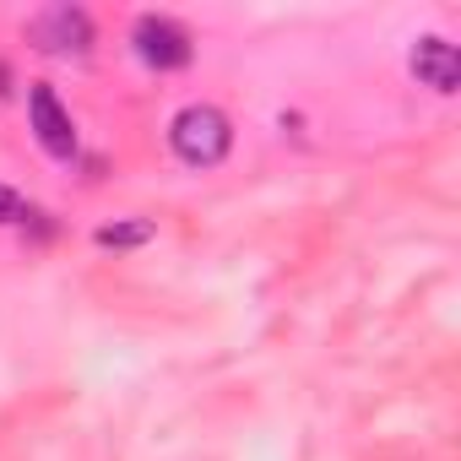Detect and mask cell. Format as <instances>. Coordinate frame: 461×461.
Segmentation results:
<instances>
[{
  "mask_svg": "<svg viewBox=\"0 0 461 461\" xmlns=\"http://www.w3.org/2000/svg\"><path fill=\"white\" fill-rule=\"evenodd\" d=\"M168 147L190 168H217L228 158V147H234V125H228V114L212 109V104H185L168 120Z\"/></svg>",
  "mask_w": 461,
  "mask_h": 461,
  "instance_id": "6da1fadb",
  "label": "cell"
},
{
  "mask_svg": "<svg viewBox=\"0 0 461 461\" xmlns=\"http://www.w3.org/2000/svg\"><path fill=\"white\" fill-rule=\"evenodd\" d=\"M136 55L152 66V71H179V66H190V55H195V44H190V33H185V23H174V17H158V12H147V17H136Z\"/></svg>",
  "mask_w": 461,
  "mask_h": 461,
  "instance_id": "7a4b0ae2",
  "label": "cell"
},
{
  "mask_svg": "<svg viewBox=\"0 0 461 461\" xmlns=\"http://www.w3.org/2000/svg\"><path fill=\"white\" fill-rule=\"evenodd\" d=\"M28 120H33V136H39V147L50 152V158H77V120H71V109L55 98V87H33L28 93Z\"/></svg>",
  "mask_w": 461,
  "mask_h": 461,
  "instance_id": "3957f363",
  "label": "cell"
},
{
  "mask_svg": "<svg viewBox=\"0 0 461 461\" xmlns=\"http://www.w3.org/2000/svg\"><path fill=\"white\" fill-rule=\"evenodd\" d=\"M33 39L39 50L50 55H87L93 50V17L82 6H50L39 23H33Z\"/></svg>",
  "mask_w": 461,
  "mask_h": 461,
  "instance_id": "277c9868",
  "label": "cell"
},
{
  "mask_svg": "<svg viewBox=\"0 0 461 461\" xmlns=\"http://www.w3.org/2000/svg\"><path fill=\"white\" fill-rule=\"evenodd\" d=\"M412 77H418L423 87H434V93H456V82H461V55H456V44L439 39V33L418 39V44H412Z\"/></svg>",
  "mask_w": 461,
  "mask_h": 461,
  "instance_id": "5b68a950",
  "label": "cell"
},
{
  "mask_svg": "<svg viewBox=\"0 0 461 461\" xmlns=\"http://www.w3.org/2000/svg\"><path fill=\"white\" fill-rule=\"evenodd\" d=\"M147 240H152V222H104L98 228L104 250H131V245H147Z\"/></svg>",
  "mask_w": 461,
  "mask_h": 461,
  "instance_id": "8992f818",
  "label": "cell"
},
{
  "mask_svg": "<svg viewBox=\"0 0 461 461\" xmlns=\"http://www.w3.org/2000/svg\"><path fill=\"white\" fill-rule=\"evenodd\" d=\"M28 217H33L28 195H23V190H12V185H0V228H12V222H28Z\"/></svg>",
  "mask_w": 461,
  "mask_h": 461,
  "instance_id": "52a82bcc",
  "label": "cell"
}]
</instances>
